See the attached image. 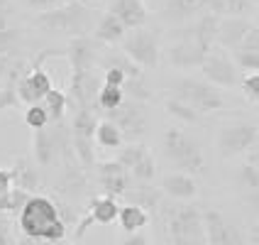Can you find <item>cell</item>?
I'll use <instances>...</instances> for the list:
<instances>
[{
  "mask_svg": "<svg viewBox=\"0 0 259 245\" xmlns=\"http://www.w3.org/2000/svg\"><path fill=\"white\" fill-rule=\"evenodd\" d=\"M117 223H120V228L125 233H140L149 223V214L137 203H127V206H120Z\"/></svg>",
  "mask_w": 259,
  "mask_h": 245,
  "instance_id": "cell-23",
  "label": "cell"
},
{
  "mask_svg": "<svg viewBox=\"0 0 259 245\" xmlns=\"http://www.w3.org/2000/svg\"><path fill=\"white\" fill-rule=\"evenodd\" d=\"M232 61L242 72L259 74V52H242V49H237V52H232Z\"/></svg>",
  "mask_w": 259,
  "mask_h": 245,
  "instance_id": "cell-38",
  "label": "cell"
},
{
  "mask_svg": "<svg viewBox=\"0 0 259 245\" xmlns=\"http://www.w3.org/2000/svg\"><path fill=\"white\" fill-rule=\"evenodd\" d=\"M96 72V69H93ZM93 72H73L71 74V84H69V103L76 106V111L78 108H83V111H93V106H96V96H98V91L103 86V76L98 79Z\"/></svg>",
  "mask_w": 259,
  "mask_h": 245,
  "instance_id": "cell-13",
  "label": "cell"
},
{
  "mask_svg": "<svg viewBox=\"0 0 259 245\" xmlns=\"http://www.w3.org/2000/svg\"><path fill=\"white\" fill-rule=\"evenodd\" d=\"M247 164H252V167H257L259 169V140L252 145V150L247 152Z\"/></svg>",
  "mask_w": 259,
  "mask_h": 245,
  "instance_id": "cell-48",
  "label": "cell"
},
{
  "mask_svg": "<svg viewBox=\"0 0 259 245\" xmlns=\"http://www.w3.org/2000/svg\"><path fill=\"white\" fill-rule=\"evenodd\" d=\"M201 8H205L201 0H169V5L164 8V17H188V15L198 13Z\"/></svg>",
  "mask_w": 259,
  "mask_h": 245,
  "instance_id": "cell-31",
  "label": "cell"
},
{
  "mask_svg": "<svg viewBox=\"0 0 259 245\" xmlns=\"http://www.w3.org/2000/svg\"><path fill=\"white\" fill-rule=\"evenodd\" d=\"M174 98L191 106L198 116H210L225 108V96L218 91V86H213L210 81L191 79V76L179 79L174 84Z\"/></svg>",
  "mask_w": 259,
  "mask_h": 245,
  "instance_id": "cell-4",
  "label": "cell"
},
{
  "mask_svg": "<svg viewBox=\"0 0 259 245\" xmlns=\"http://www.w3.org/2000/svg\"><path fill=\"white\" fill-rule=\"evenodd\" d=\"M93 34H96V42H101V44H117L125 40L127 27H125L113 13H105L101 20L96 22Z\"/></svg>",
  "mask_w": 259,
  "mask_h": 245,
  "instance_id": "cell-20",
  "label": "cell"
},
{
  "mask_svg": "<svg viewBox=\"0 0 259 245\" xmlns=\"http://www.w3.org/2000/svg\"><path fill=\"white\" fill-rule=\"evenodd\" d=\"M101 64V69H120V72L125 74L127 79H135V76H144V69H140L132 59L120 49V52H113V54H108L105 59L98 61Z\"/></svg>",
  "mask_w": 259,
  "mask_h": 245,
  "instance_id": "cell-26",
  "label": "cell"
},
{
  "mask_svg": "<svg viewBox=\"0 0 259 245\" xmlns=\"http://www.w3.org/2000/svg\"><path fill=\"white\" fill-rule=\"evenodd\" d=\"M252 3H254V0H252Z\"/></svg>",
  "mask_w": 259,
  "mask_h": 245,
  "instance_id": "cell-55",
  "label": "cell"
},
{
  "mask_svg": "<svg viewBox=\"0 0 259 245\" xmlns=\"http://www.w3.org/2000/svg\"><path fill=\"white\" fill-rule=\"evenodd\" d=\"M166 111H169L174 118L184 120V123H196V120L201 118L191 106H186V103L179 101V98H169V101H166Z\"/></svg>",
  "mask_w": 259,
  "mask_h": 245,
  "instance_id": "cell-36",
  "label": "cell"
},
{
  "mask_svg": "<svg viewBox=\"0 0 259 245\" xmlns=\"http://www.w3.org/2000/svg\"><path fill=\"white\" fill-rule=\"evenodd\" d=\"M161 191L164 194H169L171 199H179V201H188V199H193L196 196V179L191 177V174H184V172H171L166 174L164 179H161Z\"/></svg>",
  "mask_w": 259,
  "mask_h": 245,
  "instance_id": "cell-19",
  "label": "cell"
},
{
  "mask_svg": "<svg viewBox=\"0 0 259 245\" xmlns=\"http://www.w3.org/2000/svg\"><path fill=\"white\" fill-rule=\"evenodd\" d=\"M10 169H13V182L17 189H25V191L32 194L39 187V169H37V164H32L29 157L15 159V164Z\"/></svg>",
  "mask_w": 259,
  "mask_h": 245,
  "instance_id": "cell-21",
  "label": "cell"
},
{
  "mask_svg": "<svg viewBox=\"0 0 259 245\" xmlns=\"http://www.w3.org/2000/svg\"><path fill=\"white\" fill-rule=\"evenodd\" d=\"M247 201H249V206H252V211L259 216V189H257V191H249V194H247Z\"/></svg>",
  "mask_w": 259,
  "mask_h": 245,
  "instance_id": "cell-50",
  "label": "cell"
},
{
  "mask_svg": "<svg viewBox=\"0 0 259 245\" xmlns=\"http://www.w3.org/2000/svg\"><path fill=\"white\" fill-rule=\"evenodd\" d=\"M13 223H10V218L5 216V214H0V245H15L13 240Z\"/></svg>",
  "mask_w": 259,
  "mask_h": 245,
  "instance_id": "cell-45",
  "label": "cell"
},
{
  "mask_svg": "<svg viewBox=\"0 0 259 245\" xmlns=\"http://www.w3.org/2000/svg\"><path fill=\"white\" fill-rule=\"evenodd\" d=\"M96 128H98V120L93 116V111H83L78 108L73 113V120H71V135L73 137H96Z\"/></svg>",
  "mask_w": 259,
  "mask_h": 245,
  "instance_id": "cell-28",
  "label": "cell"
},
{
  "mask_svg": "<svg viewBox=\"0 0 259 245\" xmlns=\"http://www.w3.org/2000/svg\"><path fill=\"white\" fill-rule=\"evenodd\" d=\"M13 189H15L13 169L10 167H0V214L8 211V201H10Z\"/></svg>",
  "mask_w": 259,
  "mask_h": 245,
  "instance_id": "cell-37",
  "label": "cell"
},
{
  "mask_svg": "<svg viewBox=\"0 0 259 245\" xmlns=\"http://www.w3.org/2000/svg\"><path fill=\"white\" fill-rule=\"evenodd\" d=\"M59 52H44L37 57V61L32 64V69H29L22 79H20V84H17V98L20 103H25V106H34V103H42L47 98V93L52 91V79H49V74L42 69V61L47 57H54Z\"/></svg>",
  "mask_w": 259,
  "mask_h": 245,
  "instance_id": "cell-10",
  "label": "cell"
},
{
  "mask_svg": "<svg viewBox=\"0 0 259 245\" xmlns=\"http://www.w3.org/2000/svg\"><path fill=\"white\" fill-rule=\"evenodd\" d=\"M22 245H47V243H37V240H29V238H25V243Z\"/></svg>",
  "mask_w": 259,
  "mask_h": 245,
  "instance_id": "cell-52",
  "label": "cell"
},
{
  "mask_svg": "<svg viewBox=\"0 0 259 245\" xmlns=\"http://www.w3.org/2000/svg\"><path fill=\"white\" fill-rule=\"evenodd\" d=\"M242 93L247 101L259 103V74H249L242 79Z\"/></svg>",
  "mask_w": 259,
  "mask_h": 245,
  "instance_id": "cell-39",
  "label": "cell"
},
{
  "mask_svg": "<svg viewBox=\"0 0 259 245\" xmlns=\"http://www.w3.org/2000/svg\"><path fill=\"white\" fill-rule=\"evenodd\" d=\"M66 57L71 64V74L73 72H93L98 66V44L93 42L91 37H76L71 40L69 49H66Z\"/></svg>",
  "mask_w": 259,
  "mask_h": 245,
  "instance_id": "cell-16",
  "label": "cell"
},
{
  "mask_svg": "<svg viewBox=\"0 0 259 245\" xmlns=\"http://www.w3.org/2000/svg\"><path fill=\"white\" fill-rule=\"evenodd\" d=\"M57 3H61V5H64V3H71V0H57Z\"/></svg>",
  "mask_w": 259,
  "mask_h": 245,
  "instance_id": "cell-54",
  "label": "cell"
},
{
  "mask_svg": "<svg viewBox=\"0 0 259 245\" xmlns=\"http://www.w3.org/2000/svg\"><path fill=\"white\" fill-rule=\"evenodd\" d=\"M96 145L103 147V150H117V147H122L125 145V137H122V132L117 128L113 120H98V128H96Z\"/></svg>",
  "mask_w": 259,
  "mask_h": 245,
  "instance_id": "cell-25",
  "label": "cell"
},
{
  "mask_svg": "<svg viewBox=\"0 0 259 245\" xmlns=\"http://www.w3.org/2000/svg\"><path fill=\"white\" fill-rule=\"evenodd\" d=\"M122 103H125V91L120 86H108V84H103L101 91H98V96H96V108H101L105 113L115 111L117 106H122Z\"/></svg>",
  "mask_w": 259,
  "mask_h": 245,
  "instance_id": "cell-29",
  "label": "cell"
},
{
  "mask_svg": "<svg viewBox=\"0 0 259 245\" xmlns=\"http://www.w3.org/2000/svg\"><path fill=\"white\" fill-rule=\"evenodd\" d=\"M69 218L73 216L66 211V206L42 194H32L25 208L17 214V228L29 240L52 245L64 240L69 231Z\"/></svg>",
  "mask_w": 259,
  "mask_h": 245,
  "instance_id": "cell-1",
  "label": "cell"
},
{
  "mask_svg": "<svg viewBox=\"0 0 259 245\" xmlns=\"http://www.w3.org/2000/svg\"><path fill=\"white\" fill-rule=\"evenodd\" d=\"M0 27H8V3L0 0Z\"/></svg>",
  "mask_w": 259,
  "mask_h": 245,
  "instance_id": "cell-51",
  "label": "cell"
},
{
  "mask_svg": "<svg viewBox=\"0 0 259 245\" xmlns=\"http://www.w3.org/2000/svg\"><path fill=\"white\" fill-rule=\"evenodd\" d=\"M108 120H113L117 128H120L125 143H137L144 132L149 130V116H147L144 103L130 101V98H125V103L117 106L115 111H110Z\"/></svg>",
  "mask_w": 259,
  "mask_h": 245,
  "instance_id": "cell-8",
  "label": "cell"
},
{
  "mask_svg": "<svg viewBox=\"0 0 259 245\" xmlns=\"http://www.w3.org/2000/svg\"><path fill=\"white\" fill-rule=\"evenodd\" d=\"M249 8H252V0H228V3H225L228 17H242Z\"/></svg>",
  "mask_w": 259,
  "mask_h": 245,
  "instance_id": "cell-42",
  "label": "cell"
},
{
  "mask_svg": "<svg viewBox=\"0 0 259 245\" xmlns=\"http://www.w3.org/2000/svg\"><path fill=\"white\" fill-rule=\"evenodd\" d=\"M110 13L127 29H140L147 22V8L142 0H115L110 5Z\"/></svg>",
  "mask_w": 259,
  "mask_h": 245,
  "instance_id": "cell-18",
  "label": "cell"
},
{
  "mask_svg": "<svg viewBox=\"0 0 259 245\" xmlns=\"http://www.w3.org/2000/svg\"><path fill=\"white\" fill-rule=\"evenodd\" d=\"M164 155L179 172L191 174V177L205 172V155H203L201 145L186 130L169 128L164 132Z\"/></svg>",
  "mask_w": 259,
  "mask_h": 245,
  "instance_id": "cell-3",
  "label": "cell"
},
{
  "mask_svg": "<svg viewBox=\"0 0 259 245\" xmlns=\"http://www.w3.org/2000/svg\"><path fill=\"white\" fill-rule=\"evenodd\" d=\"M120 245H149V240H147V235L140 231V233H127Z\"/></svg>",
  "mask_w": 259,
  "mask_h": 245,
  "instance_id": "cell-46",
  "label": "cell"
},
{
  "mask_svg": "<svg viewBox=\"0 0 259 245\" xmlns=\"http://www.w3.org/2000/svg\"><path fill=\"white\" fill-rule=\"evenodd\" d=\"M169 245L179 243H208L205 238V223H203V211L198 206H179L169 216Z\"/></svg>",
  "mask_w": 259,
  "mask_h": 245,
  "instance_id": "cell-5",
  "label": "cell"
},
{
  "mask_svg": "<svg viewBox=\"0 0 259 245\" xmlns=\"http://www.w3.org/2000/svg\"><path fill=\"white\" fill-rule=\"evenodd\" d=\"M130 172L117 162V159H108V162H98V184H101L105 196H125L130 191Z\"/></svg>",
  "mask_w": 259,
  "mask_h": 245,
  "instance_id": "cell-15",
  "label": "cell"
},
{
  "mask_svg": "<svg viewBox=\"0 0 259 245\" xmlns=\"http://www.w3.org/2000/svg\"><path fill=\"white\" fill-rule=\"evenodd\" d=\"M159 199H161L159 189H154L152 184H144V182H142V187H137L132 191V203L142 206L144 211H147V208H157Z\"/></svg>",
  "mask_w": 259,
  "mask_h": 245,
  "instance_id": "cell-32",
  "label": "cell"
},
{
  "mask_svg": "<svg viewBox=\"0 0 259 245\" xmlns=\"http://www.w3.org/2000/svg\"><path fill=\"white\" fill-rule=\"evenodd\" d=\"M34 25L47 34H64L76 40V37H88V32L96 29V13L83 3L71 0L39 13L34 17Z\"/></svg>",
  "mask_w": 259,
  "mask_h": 245,
  "instance_id": "cell-2",
  "label": "cell"
},
{
  "mask_svg": "<svg viewBox=\"0 0 259 245\" xmlns=\"http://www.w3.org/2000/svg\"><path fill=\"white\" fill-rule=\"evenodd\" d=\"M122 91H125V98H130V101L147 103L149 98H152V88H149V84H147V79H144V76L127 79V81H125V86H122Z\"/></svg>",
  "mask_w": 259,
  "mask_h": 245,
  "instance_id": "cell-30",
  "label": "cell"
},
{
  "mask_svg": "<svg viewBox=\"0 0 259 245\" xmlns=\"http://www.w3.org/2000/svg\"><path fill=\"white\" fill-rule=\"evenodd\" d=\"M122 52L127 54L140 69H157L159 64V42L152 29H130L122 40Z\"/></svg>",
  "mask_w": 259,
  "mask_h": 245,
  "instance_id": "cell-7",
  "label": "cell"
},
{
  "mask_svg": "<svg viewBox=\"0 0 259 245\" xmlns=\"http://www.w3.org/2000/svg\"><path fill=\"white\" fill-rule=\"evenodd\" d=\"M42 106H44V111L49 113V123H59V120H64V116H66L69 96L64 91H59V88H52L47 93V98L42 101Z\"/></svg>",
  "mask_w": 259,
  "mask_h": 245,
  "instance_id": "cell-27",
  "label": "cell"
},
{
  "mask_svg": "<svg viewBox=\"0 0 259 245\" xmlns=\"http://www.w3.org/2000/svg\"><path fill=\"white\" fill-rule=\"evenodd\" d=\"M125 81H127V76L120 72V69H103V84H108V86H125Z\"/></svg>",
  "mask_w": 259,
  "mask_h": 245,
  "instance_id": "cell-43",
  "label": "cell"
},
{
  "mask_svg": "<svg viewBox=\"0 0 259 245\" xmlns=\"http://www.w3.org/2000/svg\"><path fill=\"white\" fill-rule=\"evenodd\" d=\"M237 184H240V189H245L247 194H249V191H257L259 189V169L252 167V164H242V167L237 169Z\"/></svg>",
  "mask_w": 259,
  "mask_h": 245,
  "instance_id": "cell-35",
  "label": "cell"
},
{
  "mask_svg": "<svg viewBox=\"0 0 259 245\" xmlns=\"http://www.w3.org/2000/svg\"><path fill=\"white\" fill-rule=\"evenodd\" d=\"M5 3H8V0H5Z\"/></svg>",
  "mask_w": 259,
  "mask_h": 245,
  "instance_id": "cell-56",
  "label": "cell"
},
{
  "mask_svg": "<svg viewBox=\"0 0 259 245\" xmlns=\"http://www.w3.org/2000/svg\"><path fill=\"white\" fill-rule=\"evenodd\" d=\"M32 8H37V10H52V8H57V0H27Z\"/></svg>",
  "mask_w": 259,
  "mask_h": 245,
  "instance_id": "cell-47",
  "label": "cell"
},
{
  "mask_svg": "<svg viewBox=\"0 0 259 245\" xmlns=\"http://www.w3.org/2000/svg\"><path fill=\"white\" fill-rule=\"evenodd\" d=\"M25 125H27L29 130H42L49 125V113L44 111L42 103L27 106V111H25Z\"/></svg>",
  "mask_w": 259,
  "mask_h": 245,
  "instance_id": "cell-34",
  "label": "cell"
},
{
  "mask_svg": "<svg viewBox=\"0 0 259 245\" xmlns=\"http://www.w3.org/2000/svg\"><path fill=\"white\" fill-rule=\"evenodd\" d=\"M249 29H252V25H249V20H245V17H225V20L218 22L215 42L220 44V49L237 52Z\"/></svg>",
  "mask_w": 259,
  "mask_h": 245,
  "instance_id": "cell-17",
  "label": "cell"
},
{
  "mask_svg": "<svg viewBox=\"0 0 259 245\" xmlns=\"http://www.w3.org/2000/svg\"><path fill=\"white\" fill-rule=\"evenodd\" d=\"M213 47H208L205 42H201L196 37L193 29H181L176 42L169 47V61H171L176 69H193V66H201L208 52Z\"/></svg>",
  "mask_w": 259,
  "mask_h": 245,
  "instance_id": "cell-9",
  "label": "cell"
},
{
  "mask_svg": "<svg viewBox=\"0 0 259 245\" xmlns=\"http://www.w3.org/2000/svg\"><path fill=\"white\" fill-rule=\"evenodd\" d=\"M225 3L228 0H205V8H210V13L220 15V13H225Z\"/></svg>",
  "mask_w": 259,
  "mask_h": 245,
  "instance_id": "cell-49",
  "label": "cell"
},
{
  "mask_svg": "<svg viewBox=\"0 0 259 245\" xmlns=\"http://www.w3.org/2000/svg\"><path fill=\"white\" fill-rule=\"evenodd\" d=\"M17 42H20V29L0 27V49H17Z\"/></svg>",
  "mask_w": 259,
  "mask_h": 245,
  "instance_id": "cell-40",
  "label": "cell"
},
{
  "mask_svg": "<svg viewBox=\"0 0 259 245\" xmlns=\"http://www.w3.org/2000/svg\"><path fill=\"white\" fill-rule=\"evenodd\" d=\"M240 49H242V52H259V27L252 25V29L247 32V37L242 40V44H240Z\"/></svg>",
  "mask_w": 259,
  "mask_h": 245,
  "instance_id": "cell-44",
  "label": "cell"
},
{
  "mask_svg": "<svg viewBox=\"0 0 259 245\" xmlns=\"http://www.w3.org/2000/svg\"><path fill=\"white\" fill-rule=\"evenodd\" d=\"M59 187H61V191L73 194V196L83 194V189H86V172H83V167H81L78 162H73V164H64V167H61Z\"/></svg>",
  "mask_w": 259,
  "mask_h": 245,
  "instance_id": "cell-24",
  "label": "cell"
},
{
  "mask_svg": "<svg viewBox=\"0 0 259 245\" xmlns=\"http://www.w3.org/2000/svg\"><path fill=\"white\" fill-rule=\"evenodd\" d=\"M17 49H0V79H5L8 72L13 69V64L17 61Z\"/></svg>",
  "mask_w": 259,
  "mask_h": 245,
  "instance_id": "cell-41",
  "label": "cell"
},
{
  "mask_svg": "<svg viewBox=\"0 0 259 245\" xmlns=\"http://www.w3.org/2000/svg\"><path fill=\"white\" fill-rule=\"evenodd\" d=\"M117 162L130 172L132 179L137 182H144L149 184L157 174V164H154V157L149 152V147H144L140 143H125L120 147V155H117Z\"/></svg>",
  "mask_w": 259,
  "mask_h": 245,
  "instance_id": "cell-11",
  "label": "cell"
},
{
  "mask_svg": "<svg viewBox=\"0 0 259 245\" xmlns=\"http://www.w3.org/2000/svg\"><path fill=\"white\" fill-rule=\"evenodd\" d=\"M203 223H205L208 245H242L240 231L220 211H215V208L203 211Z\"/></svg>",
  "mask_w": 259,
  "mask_h": 245,
  "instance_id": "cell-14",
  "label": "cell"
},
{
  "mask_svg": "<svg viewBox=\"0 0 259 245\" xmlns=\"http://www.w3.org/2000/svg\"><path fill=\"white\" fill-rule=\"evenodd\" d=\"M71 143H73V152H76V159L81 162V167L86 169L91 164H96V152H93V143L91 137H73L71 135Z\"/></svg>",
  "mask_w": 259,
  "mask_h": 245,
  "instance_id": "cell-33",
  "label": "cell"
},
{
  "mask_svg": "<svg viewBox=\"0 0 259 245\" xmlns=\"http://www.w3.org/2000/svg\"><path fill=\"white\" fill-rule=\"evenodd\" d=\"M252 243H254V245H259V228H257V231H254V235H252Z\"/></svg>",
  "mask_w": 259,
  "mask_h": 245,
  "instance_id": "cell-53",
  "label": "cell"
},
{
  "mask_svg": "<svg viewBox=\"0 0 259 245\" xmlns=\"http://www.w3.org/2000/svg\"><path fill=\"white\" fill-rule=\"evenodd\" d=\"M201 72L213 86L232 88L240 84V69H237V64H235L232 57H228V52L220 49V47L208 52L205 61L201 64Z\"/></svg>",
  "mask_w": 259,
  "mask_h": 245,
  "instance_id": "cell-12",
  "label": "cell"
},
{
  "mask_svg": "<svg viewBox=\"0 0 259 245\" xmlns=\"http://www.w3.org/2000/svg\"><path fill=\"white\" fill-rule=\"evenodd\" d=\"M120 216V206H117V199L113 196H96L91 206H88V218L93 223H101V226H110L113 221H117Z\"/></svg>",
  "mask_w": 259,
  "mask_h": 245,
  "instance_id": "cell-22",
  "label": "cell"
},
{
  "mask_svg": "<svg viewBox=\"0 0 259 245\" xmlns=\"http://www.w3.org/2000/svg\"><path fill=\"white\" fill-rule=\"evenodd\" d=\"M259 140V128L254 123H245V120H235L223 125L218 132V155L223 159L237 157V155H247L252 150V145Z\"/></svg>",
  "mask_w": 259,
  "mask_h": 245,
  "instance_id": "cell-6",
  "label": "cell"
}]
</instances>
